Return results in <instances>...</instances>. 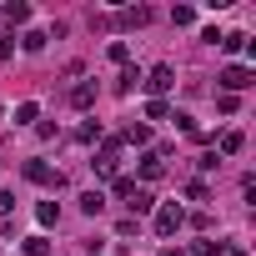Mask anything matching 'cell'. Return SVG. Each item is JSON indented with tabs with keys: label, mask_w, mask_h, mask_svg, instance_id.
Returning <instances> with one entry per match:
<instances>
[{
	"label": "cell",
	"mask_w": 256,
	"mask_h": 256,
	"mask_svg": "<svg viewBox=\"0 0 256 256\" xmlns=\"http://www.w3.org/2000/svg\"><path fill=\"white\" fill-rule=\"evenodd\" d=\"M151 226H156V236H176V231L186 226V211H181L176 201H166V206H156V221H151Z\"/></svg>",
	"instance_id": "cell-1"
},
{
	"label": "cell",
	"mask_w": 256,
	"mask_h": 256,
	"mask_svg": "<svg viewBox=\"0 0 256 256\" xmlns=\"http://www.w3.org/2000/svg\"><path fill=\"white\" fill-rule=\"evenodd\" d=\"M141 86L151 90V100H161V96H166V90L176 86V70H171V66H151V70L141 76Z\"/></svg>",
	"instance_id": "cell-2"
},
{
	"label": "cell",
	"mask_w": 256,
	"mask_h": 256,
	"mask_svg": "<svg viewBox=\"0 0 256 256\" xmlns=\"http://www.w3.org/2000/svg\"><path fill=\"white\" fill-rule=\"evenodd\" d=\"M216 80H221V90H226V96H236V90L256 86V70H251V66H226V70H221Z\"/></svg>",
	"instance_id": "cell-3"
},
{
	"label": "cell",
	"mask_w": 256,
	"mask_h": 256,
	"mask_svg": "<svg viewBox=\"0 0 256 256\" xmlns=\"http://www.w3.org/2000/svg\"><path fill=\"white\" fill-rule=\"evenodd\" d=\"M90 166H96V176H116V166H120V136H106V146H100V156Z\"/></svg>",
	"instance_id": "cell-4"
},
{
	"label": "cell",
	"mask_w": 256,
	"mask_h": 256,
	"mask_svg": "<svg viewBox=\"0 0 256 256\" xmlns=\"http://www.w3.org/2000/svg\"><path fill=\"white\" fill-rule=\"evenodd\" d=\"M26 181H36V186H50V191H60V186H66V176H60V171H50L46 161H26Z\"/></svg>",
	"instance_id": "cell-5"
},
{
	"label": "cell",
	"mask_w": 256,
	"mask_h": 256,
	"mask_svg": "<svg viewBox=\"0 0 256 256\" xmlns=\"http://www.w3.org/2000/svg\"><path fill=\"white\" fill-rule=\"evenodd\" d=\"M26 20H30V6H26V0L0 6V26H6V30H16V26H26Z\"/></svg>",
	"instance_id": "cell-6"
},
{
	"label": "cell",
	"mask_w": 256,
	"mask_h": 256,
	"mask_svg": "<svg viewBox=\"0 0 256 256\" xmlns=\"http://www.w3.org/2000/svg\"><path fill=\"white\" fill-rule=\"evenodd\" d=\"M110 26H126V30H141V26H151V10H146V6H126V10H120V16L110 20Z\"/></svg>",
	"instance_id": "cell-7"
},
{
	"label": "cell",
	"mask_w": 256,
	"mask_h": 256,
	"mask_svg": "<svg viewBox=\"0 0 256 256\" xmlns=\"http://www.w3.org/2000/svg\"><path fill=\"white\" fill-rule=\"evenodd\" d=\"M126 206H131V216H136V221H141V216H146V211H156V196H151V191H146V186H136V191H131V196H126Z\"/></svg>",
	"instance_id": "cell-8"
},
{
	"label": "cell",
	"mask_w": 256,
	"mask_h": 256,
	"mask_svg": "<svg viewBox=\"0 0 256 256\" xmlns=\"http://www.w3.org/2000/svg\"><path fill=\"white\" fill-rule=\"evenodd\" d=\"M70 106H76V110H90V106H96V80L70 86Z\"/></svg>",
	"instance_id": "cell-9"
},
{
	"label": "cell",
	"mask_w": 256,
	"mask_h": 256,
	"mask_svg": "<svg viewBox=\"0 0 256 256\" xmlns=\"http://www.w3.org/2000/svg\"><path fill=\"white\" fill-rule=\"evenodd\" d=\"M141 176H146V181H156V176H166V161H161L156 151H146V156H141Z\"/></svg>",
	"instance_id": "cell-10"
},
{
	"label": "cell",
	"mask_w": 256,
	"mask_h": 256,
	"mask_svg": "<svg viewBox=\"0 0 256 256\" xmlns=\"http://www.w3.org/2000/svg\"><path fill=\"white\" fill-rule=\"evenodd\" d=\"M241 151H246V136L241 131H226L221 136V156H241Z\"/></svg>",
	"instance_id": "cell-11"
},
{
	"label": "cell",
	"mask_w": 256,
	"mask_h": 256,
	"mask_svg": "<svg viewBox=\"0 0 256 256\" xmlns=\"http://www.w3.org/2000/svg\"><path fill=\"white\" fill-rule=\"evenodd\" d=\"M80 211H86V216H100V211H106V191H86V196H80Z\"/></svg>",
	"instance_id": "cell-12"
},
{
	"label": "cell",
	"mask_w": 256,
	"mask_h": 256,
	"mask_svg": "<svg viewBox=\"0 0 256 256\" xmlns=\"http://www.w3.org/2000/svg\"><path fill=\"white\" fill-rule=\"evenodd\" d=\"M216 46H221V50H226V56H241V50H246V46H251V40H246V36H236V30H231V36H221V40H216Z\"/></svg>",
	"instance_id": "cell-13"
},
{
	"label": "cell",
	"mask_w": 256,
	"mask_h": 256,
	"mask_svg": "<svg viewBox=\"0 0 256 256\" xmlns=\"http://www.w3.org/2000/svg\"><path fill=\"white\" fill-rule=\"evenodd\" d=\"M30 120H40V106L36 100H20L16 106V126H30Z\"/></svg>",
	"instance_id": "cell-14"
},
{
	"label": "cell",
	"mask_w": 256,
	"mask_h": 256,
	"mask_svg": "<svg viewBox=\"0 0 256 256\" xmlns=\"http://www.w3.org/2000/svg\"><path fill=\"white\" fill-rule=\"evenodd\" d=\"M36 221H40V226H56V221H60V206H56V201H40V206H36Z\"/></svg>",
	"instance_id": "cell-15"
},
{
	"label": "cell",
	"mask_w": 256,
	"mask_h": 256,
	"mask_svg": "<svg viewBox=\"0 0 256 256\" xmlns=\"http://www.w3.org/2000/svg\"><path fill=\"white\" fill-rule=\"evenodd\" d=\"M46 40H50L46 30H26V36H20V46H26L30 56H36V50H46Z\"/></svg>",
	"instance_id": "cell-16"
},
{
	"label": "cell",
	"mask_w": 256,
	"mask_h": 256,
	"mask_svg": "<svg viewBox=\"0 0 256 256\" xmlns=\"http://www.w3.org/2000/svg\"><path fill=\"white\" fill-rule=\"evenodd\" d=\"M76 141H80V146H90V141H100V120H86L80 131H76Z\"/></svg>",
	"instance_id": "cell-17"
},
{
	"label": "cell",
	"mask_w": 256,
	"mask_h": 256,
	"mask_svg": "<svg viewBox=\"0 0 256 256\" xmlns=\"http://www.w3.org/2000/svg\"><path fill=\"white\" fill-rule=\"evenodd\" d=\"M106 56H110L116 66H126V60H131V46H126V40H110V46H106Z\"/></svg>",
	"instance_id": "cell-18"
},
{
	"label": "cell",
	"mask_w": 256,
	"mask_h": 256,
	"mask_svg": "<svg viewBox=\"0 0 256 256\" xmlns=\"http://www.w3.org/2000/svg\"><path fill=\"white\" fill-rule=\"evenodd\" d=\"M171 26H196V10H191V6H176V10H171Z\"/></svg>",
	"instance_id": "cell-19"
},
{
	"label": "cell",
	"mask_w": 256,
	"mask_h": 256,
	"mask_svg": "<svg viewBox=\"0 0 256 256\" xmlns=\"http://www.w3.org/2000/svg\"><path fill=\"white\" fill-rule=\"evenodd\" d=\"M166 116H171L166 100H146V120H166Z\"/></svg>",
	"instance_id": "cell-20"
},
{
	"label": "cell",
	"mask_w": 256,
	"mask_h": 256,
	"mask_svg": "<svg viewBox=\"0 0 256 256\" xmlns=\"http://www.w3.org/2000/svg\"><path fill=\"white\" fill-rule=\"evenodd\" d=\"M26 256H50V241H46V236H30V241H26Z\"/></svg>",
	"instance_id": "cell-21"
},
{
	"label": "cell",
	"mask_w": 256,
	"mask_h": 256,
	"mask_svg": "<svg viewBox=\"0 0 256 256\" xmlns=\"http://www.w3.org/2000/svg\"><path fill=\"white\" fill-rule=\"evenodd\" d=\"M136 86H141V70L126 66V70H120V90H136Z\"/></svg>",
	"instance_id": "cell-22"
},
{
	"label": "cell",
	"mask_w": 256,
	"mask_h": 256,
	"mask_svg": "<svg viewBox=\"0 0 256 256\" xmlns=\"http://www.w3.org/2000/svg\"><path fill=\"white\" fill-rule=\"evenodd\" d=\"M126 141H136V146H146V141H151V131H146V126H131V131H126Z\"/></svg>",
	"instance_id": "cell-23"
},
{
	"label": "cell",
	"mask_w": 256,
	"mask_h": 256,
	"mask_svg": "<svg viewBox=\"0 0 256 256\" xmlns=\"http://www.w3.org/2000/svg\"><path fill=\"white\" fill-rule=\"evenodd\" d=\"M136 231H141V221H136V216H126V221L116 226V236H136Z\"/></svg>",
	"instance_id": "cell-24"
},
{
	"label": "cell",
	"mask_w": 256,
	"mask_h": 256,
	"mask_svg": "<svg viewBox=\"0 0 256 256\" xmlns=\"http://www.w3.org/2000/svg\"><path fill=\"white\" fill-rule=\"evenodd\" d=\"M216 110H221V116H236V96H226V90H221V100H216Z\"/></svg>",
	"instance_id": "cell-25"
},
{
	"label": "cell",
	"mask_w": 256,
	"mask_h": 256,
	"mask_svg": "<svg viewBox=\"0 0 256 256\" xmlns=\"http://www.w3.org/2000/svg\"><path fill=\"white\" fill-rule=\"evenodd\" d=\"M216 251H226L221 241H196V256H216Z\"/></svg>",
	"instance_id": "cell-26"
},
{
	"label": "cell",
	"mask_w": 256,
	"mask_h": 256,
	"mask_svg": "<svg viewBox=\"0 0 256 256\" xmlns=\"http://www.w3.org/2000/svg\"><path fill=\"white\" fill-rule=\"evenodd\" d=\"M10 211H16V196H10V191H0V216H10Z\"/></svg>",
	"instance_id": "cell-27"
},
{
	"label": "cell",
	"mask_w": 256,
	"mask_h": 256,
	"mask_svg": "<svg viewBox=\"0 0 256 256\" xmlns=\"http://www.w3.org/2000/svg\"><path fill=\"white\" fill-rule=\"evenodd\" d=\"M10 50H16V46H10V40H0V60H10Z\"/></svg>",
	"instance_id": "cell-28"
},
{
	"label": "cell",
	"mask_w": 256,
	"mask_h": 256,
	"mask_svg": "<svg viewBox=\"0 0 256 256\" xmlns=\"http://www.w3.org/2000/svg\"><path fill=\"white\" fill-rule=\"evenodd\" d=\"M161 256H181V251H176V246H161Z\"/></svg>",
	"instance_id": "cell-29"
},
{
	"label": "cell",
	"mask_w": 256,
	"mask_h": 256,
	"mask_svg": "<svg viewBox=\"0 0 256 256\" xmlns=\"http://www.w3.org/2000/svg\"><path fill=\"white\" fill-rule=\"evenodd\" d=\"M226 256H246V251H226Z\"/></svg>",
	"instance_id": "cell-30"
}]
</instances>
